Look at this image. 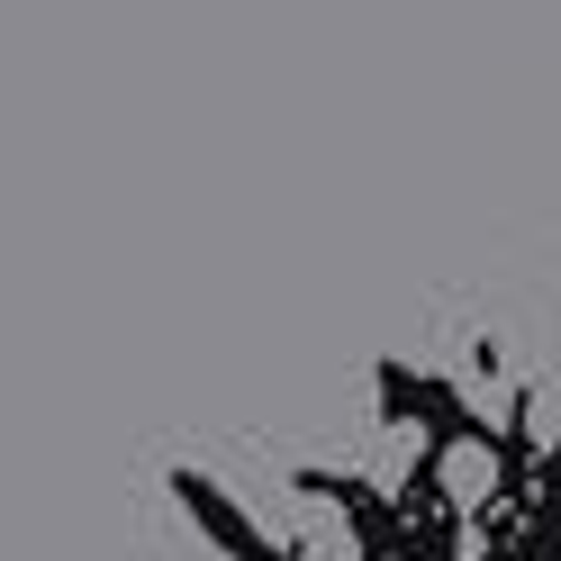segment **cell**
<instances>
[{"label": "cell", "instance_id": "2", "mask_svg": "<svg viewBox=\"0 0 561 561\" xmlns=\"http://www.w3.org/2000/svg\"><path fill=\"white\" fill-rule=\"evenodd\" d=\"M435 480H444V499H453V507H489V499H499V453H489L480 435H462V444H444Z\"/></svg>", "mask_w": 561, "mask_h": 561}, {"label": "cell", "instance_id": "1", "mask_svg": "<svg viewBox=\"0 0 561 561\" xmlns=\"http://www.w3.org/2000/svg\"><path fill=\"white\" fill-rule=\"evenodd\" d=\"M290 543H299V561H363L354 516H344L335 499H299L290 507Z\"/></svg>", "mask_w": 561, "mask_h": 561}]
</instances>
